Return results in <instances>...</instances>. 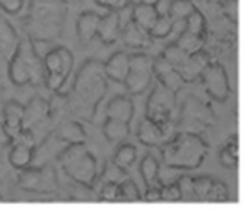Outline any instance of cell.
<instances>
[{
    "mask_svg": "<svg viewBox=\"0 0 250 214\" xmlns=\"http://www.w3.org/2000/svg\"><path fill=\"white\" fill-rule=\"evenodd\" d=\"M50 115V103L43 98L36 96L28 101L22 113V127L33 128L35 125L42 124L46 117Z\"/></svg>",
    "mask_w": 250,
    "mask_h": 214,
    "instance_id": "cell-13",
    "label": "cell"
},
{
    "mask_svg": "<svg viewBox=\"0 0 250 214\" xmlns=\"http://www.w3.org/2000/svg\"><path fill=\"white\" fill-rule=\"evenodd\" d=\"M12 144H19V146H26V148L29 149H35V135H33L31 128H24L22 127V130L19 132L18 135H16L14 139H12Z\"/></svg>",
    "mask_w": 250,
    "mask_h": 214,
    "instance_id": "cell-43",
    "label": "cell"
},
{
    "mask_svg": "<svg viewBox=\"0 0 250 214\" xmlns=\"http://www.w3.org/2000/svg\"><path fill=\"white\" fill-rule=\"evenodd\" d=\"M9 77L16 86H24L29 84V70L26 67L24 60L14 52V55L9 60Z\"/></svg>",
    "mask_w": 250,
    "mask_h": 214,
    "instance_id": "cell-24",
    "label": "cell"
},
{
    "mask_svg": "<svg viewBox=\"0 0 250 214\" xmlns=\"http://www.w3.org/2000/svg\"><path fill=\"white\" fill-rule=\"evenodd\" d=\"M177 105V94L168 91L161 84L154 86L146 107V118L160 127V130L165 135L171 132V122H173V111Z\"/></svg>",
    "mask_w": 250,
    "mask_h": 214,
    "instance_id": "cell-4",
    "label": "cell"
},
{
    "mask_svg": "<svg viewBox=\"0 0 250 214\" xmlns=\"http://www.w3.org/2000/svg\"><path fill=\"white\" fill-rule=\"evenodd\" d=\"M2 113H4V132L7 135V141L11 142L19 132L22 130V113H24V107L19 101H7L2 105Z\"/></svg>",
    "mask_w": 250,
    "mask_h": 214,
    "instance_id": "cell-11",
    "label": "cell"
},
{
    "mask_svg": "<svg viewBox=\"0 0 250 214\" xmlns=\"http://www.w3.org/2000/svg\"><path fill=\"white\" fill-rule=\"evenodd\" d=\"M96 35L100 36L101 42L106 43V45L117 42V38L120 36V26H118L117 12L111 11V12H108V14H104L103 18H100Z\"/></svg>",
    "mask_w": 250,
    "mask_h": 214,
    "instance_id": "cell-17",
    "label": "cell"
},
{
    "mask_svg": "<svg viewBox=\"0 0 250 214\" xmlns=\"http://www.w3.org/2000/svg\"><path fill=\"white\" fill-rule=\"evenodd\" d=\"M209 64H211L209 53H206L204 50H199V52L188 55L177 70L184 79V83H194L195 79L202 76V72Z\"/></svg>",
    "mask_w": 250,
    "mask_h": 214,
    "instance_id": "cell-12",
    "label": "cell"
},
{
    "mask_svg": "<svg viewBox=\"0 0 250 214\" xmlns=\"http://www.w3.org/2000/svg\"><path fill=\"white\" fill-rule=\"evenodd\" d=\"M158 81H160V84L163 87H167L168 91H171V93L177 94L178 91L182 89V86H184V79H182V76L178 74L177 69L170 70V72L163 74V76L158 77Z\"/></svg>",
    "mask_w": 250,
    "mask_h": 214,
    "instance_id": "cell-33",
    "label": "cell"
},
{
    "mask_svg": "<svg viewBox=\"0 0 250 214\" xmlns=\"http://www.w3.org/2000/svg\"><path fill=\"white\" fill-rule=\"evenodd\" d=\"M175 43H177L187 55H192V53L204 48V36H197V35H192V33H188V31H182Z\"/></svg>",
    "mask_w": 250,
    "mask_h": 214,
    "instance_id": "cell-26",
    "label": "cell"
},
{
    "mask_svg": "<svg viewBox=\"0 0 250 214\" xmlns=\"http://www.w3.org/2000/svg\"><path fill=\"white\" fill-rule=\"evenodd\" d=\"M137 137H139V141L146 146H158L160 142H163V139L167 137V135L160 130V127H158L154 122H151L149 118L144 117V120L139 124Z\"/></svg>",
    "mask_w": 250,
    "mask_h": 214,
    "instance_id": "cell-22",
    "label": "cell"
},
{
    "mask_svg": "<svg viewBox=\"0 0 250 214\" xmlns=\"http://www.w3.org/2000/svg\"><path fill=\"white\" fill-rule=\"evenodd\" d=\"M170 70H173V65H171L167 59H165L163 53H161V55H158L156 59H153V74L156 77L163 76V74L170 72Z\"/></svg>",
    "mask_w": 250,
    "mask_h": 214,
    "instance_id": "cell-44",
    "label": "cell"
},
{
    "mask_svg": "<svg viewBox=\"0 0 250 214\" xmlns=\"http://www.w3.org/2000/svg\"><path fill=\"white\" fill-rule=\"evenodd\" d=\"M98 22H100V16L96 12H83L77 19V36H79L81 43L86 45L96 36Z\"/></svg>",
    "mask_w": 250,
    "mask_h": 214,
    "instance_id": "cell-19",
    "label": "cell"
},
{
    "mask_svg": "<svg viewBox=\"0 0 250 214\" xmlns=\"http://www.w3.org/2000/svg\"><path fill=\"white\" fill-rule=\"evenodd\" d=\"M228 199H229V192H228L226 183H223L221 180L212 178L211 189H209L206 200H211V202H226Z\"/></svg>",
    "mask_w": 250,
    "mask_h": 214,
    "instance_id": "cell-35",
    "label": "cell"
},
{
    "mask_svg": "<svg viewBox=\"0 0 250 214\" xmlns=\"http://www.w3.org/2000/svg\"><path fill=\"white\" fill-rule=\"evenodd\" d=\"M153 59L146 53L129 55V74L124 84L130 94H141L153 84Z\"/></svg>",
    "mask_w": 250,
    "mask_h": 214,
    "instance_id": "cell-6",
    "label": "cell"
},
{
    "mask_svg": "<svg viewBox=\"0 0 250 214\" xmlns=\"http://www.w3.org/2000/svg\"><path fill=\"white\" fill-rule=\"evenodd\" d=\"M209 111L204 105L195 98H187L184 108L180 111V125L185 127V132L197 134L206 124H208Z\"/></svg>",
    "mask_w": 250,
    "mask_h": 214,
    "instance_id": "cell-10",
    "label": "cell"
},
{
    "mask_svg": "<svg viewBox=\"0 0 250 214\" xmlns=\"http://www.w3.org/2000/svg\"><path fill=\"white\" fill-rule=\"evenodd\" d=\"M104 2H106V0H96V4H100V5H103V7H104Z\"/></svg>",
    "mask_w": 250,
    "mask_h": 214,
    "instance_id": "cell-52",
    "label": "cell"
},
{
    "mask_svg": "<svg viewBox=\"0 0 250 214\" xmlns=\"http://www.w3.org/2000/svg\"><path fill=\"white\" fill-rule=\"evenodd\" d=\"M194 9L195 7H194V2H192V0H171L167 14L170 16L173 21H184Z\"/></svg>",
    "mask_w": 250,
    "mask_h": 214,
    "instance_id": "cell-29",
    "label": "cell"
},
{
    "mask_svg": "<svg viewBox=\"0 0 250 214\" xmlns=\"http://www.w3.org/2000/svg\"><path fill=\"white\" fill-rule=\"evenodd\" d=\"M0 200H2V195H0Z\"/></svg>",
    "mask_w": 250,
    "mask_h": 214,
    "instance_id": "cell-54",
    "label": "cell"
},
{
    "mask_svg": "<svg viewBox=\"0 0 250 214\" xmlns=\"http://www.w3.org/2000/svg\"><path fill=\"white\" fill-rule=\"evenodd\" d=\"M100 197L103 200H120V192H118V183L103 182L100 187Z\"/></svg>",
    "mask_w": 250,
    "mask_h": 214,
    "instance_id": "cell-42",
    "label": "cell"
},
{
    "mask_svg": "<svg viewBox=\"0 0 250 214\" xmlns=\"http://www.w3.org/2000/svg\"><path fill=\"white\" fill-rule=\"evenodd\" d=\"M163 55H165V59H167L168 62L173 65V69H178V67L185 62V59L188 57L187 53H185L184 50L177 45V43H171V45H168L167 48H165Z\"/></svg>",
    "mask_w": 250,
    "mask_h": 214,
    "instance_id": "cell-37",
    "label": "cell"
},
{
    "mask_svg": "<svg viewBox=\"0 0 250 214\" xmlns=\"http://www.w3.org/2000/svg\"><path fill=\"white\" fill-rule=\"evenodd\" d=\"M132 9H134V4L132 2H127L125 5H122L120 9H117V19H118V26H120V31L125 28L127 24L132 22Z\"/></svg>",
    "mask_w": 250,
    "mask_h": 214,
    "instance_id": "cell-41",
    "label": "cell"
},
{
    "mask_svg": "<svg viewBox=\"0 0 250 214\" xmlns=\"http://www.w3.org/2000/svg\"><path fill=\"white\" fill-rule=\"evenodd\" d=\"M223 148H226L233 156H236V158H238V135H231V137L225 142V146H223Z\"/></svg>",
    "mask_w": 250,
    "mask_h": 214,
    "instance_id": "cell-49",
    "label": "cell"
},
{
    "mask_svg": "<svg viewBox=\"0 0 250 214\" xmlns=\"http://www.w3.org/2000/svg\"><path fill=\"white\" fill-rule=\"evenodd\" d=\"M9 161H11V165L14 168H26L33 161V149L26 148V146L12 144V149L9 152Z\"/></svg>",
    "mask_w": 250,
    "mask_h": 214,
    "instance_id": "cell-27",
    "label": "cell"
},
{
    "mask_svg": "<svg viewBox=\"0 0 250 214\" xmlns=\"http://www.w3.org/2000/svg\"><path fill=\"white\" fill-rule=\"evenodd\" d=\"M84 152H87V148L84 142H77V144H69L62 152L59 154V163L60 166H67L70 165L72 161H76L79 156H83Z\"/></svg>",
    "mask_w": 250,
    "mask_h": 214,
    "instance_id": "cell-31",
    "label": "cell"
},
{
    "mask_svg": "<svg viewBox=\"0 0 250 214\" xmlns=\"http://www.w3.org/2000/svg\"><path fill=\"white\" fill-rule=\"evenodd\" d=\"M160 195H161V200H167V202L182 200V193H180V189H178L177 182L163 183V185L160 187Z\"/></svg>",
    "mask_w": 250,
    "mask_h": 214,
    "instance_id": "cell-39",
    "label": "cell"
},
{
    "mask_svg": "<svg viewBox=\"0 0 250 214\" xmlns=\"http://www.w3.org/2000/svg\"><path fill=\"white\" fill-rule=\"evenodd\" d=\"M19 187L22 190H29V192H55L59 187V180H57V173L52 166H45V168H22L21 175H19Z\"/></svg>",
    "mask_w": 250,
    "mask_h": 214,
    "instance_id": "cell-7",
    "label": "cell"
},
{
    "mask_svg": "<svg viewBox=\"0 0 250 214\" xmlns=\"http://www.w3.org/2000/svg\"><path fill=\"white\" fill-rule=\"evenodd\" d=\"M24 0H0V9H4L9 14H18L22 9Z\"/></svg>",
    "mask_w": 250,
    "mask_h": 214,
    "instance_id": "cell-46",
    "label": "cell"
},
{
    "mask_svg": "<svg viewBox=\"0 0 250 214\" xmlns=\"http://www.w3.org/2000/svg\"><path fill=\"white\" fill-rule=\"evenodd\" d=\"M65 0H31L26 18L29 40H55L65 21Z\"/></svg>",
    "mask_w": 250,
    "mask_h": 214,
    "instance_id": "cell-2",
    "label": "cell"
},
{
    "mask_svg": "<svg viewBox=\"0 0 250 214\" xmlns=\"http://www.w3.org/2000/svg\"><path fill=\"white\" fill-rule=\"evenodd\" d=\"M212 178L209 176H197V178H192V187H194V193L197 200H206L208 192L211 189Z\"/></svg>",
    "mask_w": 250,
    "mask_h": 214,
    "instance_id": "cell-38",
    "label": "cell"
},
{
    "mask_svg": "<svg viewBox=\"0 0 250 214\" xmlns=\"http://www.w3.org/2000/svg\"><path fill=\"white\" fill-rule=\"evenodd\" d=\"M103 134L110 142H120L124 139H127V135L130 134V127L127 122L115 120V118H106V122L103 124Z\"/></svg>",
    "mask_w": 250,
    "mask_h": 214,
    "instance_id": "cell-23",
    "label": "cell"
},
{
    "mask_svg": "<svg viewBox=\"0 0 250 214\" xmlns=\"http://www.w3.org/2000/svg\"><path fill=\"white\" fill-rule=\"evenodd\" d=\"M173 19L168 14H160L154 21V24L149 29L151 38H167L173 33Z\"/></svg>",
    "mask_w": 250,
    "mask_h": 214,
    "instance_id": "cell-28",
    "label": "cell"
},
{
    "mask_svg": "<svg viewBox=\"0 0 250 214\" xmlns=\"http://www.w3.org/2000/svg\"><path fill=\"white\" fill-rule=\"evenodd\" d=\"M57 139L63 141L67 144H77V142H86V132L84 127L76 120H69L62 124L55 132Z\"/></svg>",
    "mask_w": 250,
    "mask_h": 214,
    "instance_id": "cell-20",
    "label": "cell"
},
{
    "mask_svg": "<svg viewBox=\"0 0 250 214\" xmlns=\"http://www.w3.org/2000/svg\"><path fill=\"white\" fill-rule=\"evenodd\" d=\"M103 70L106 79H113L117 83H124L129 74V55L125 52H117L103 64Z\"/></svg>",
    "mask_w": 250,
    "mask_h": 214,
    "instance_id": "cell-14",
    "label": "cell"
},
{
    "mask_svg": "<svg viewBox=\"0 0 250 214\" xmlns=\"http://www.w3.org/2000/svg\"><path fill=\"white\" fill-rule=\"evenodd\" d=\"M223 12L228 16L231 22L238 21V0H225L223 2Z\"/></svg>",
    "mask_w": 250,
    "mask_h": 214,
    "instance_id": "cell-45",
    "label": "cell"
},
{
    "mask_svg": "<svg viewBox=\"0 0 250 214\" xmlns=\"http://www.w3.org/2000/svg\"><path fill=\"white\" fill-rule=\"evenodd\" d=\"M122 38H124V43L127 46H132V48H144L151 43V36L149 31L139 28L136 22H130L127 24L124 29L120 31Z\"/></svg>",
    "mask_w": 250,
    "mask_h": 214,
    "instance_id": "cell-18",
    "label": "cell"
},
{
    "mask_svg": "<svg viewBox=\"0 0 250 214\" xmlns=\"http://www.w3.org/2000/svg\"><path fill=\"white\" fill-rule=\"evenodd\" d=\"M202 81L208 94L216 101H226L229 96V81L225 67L219 64H209L202 72Z\"/></svg>",
    "mask_w": 250,
    "mask_h": 214,
    "instance_id": "cell-8",
    "label": "cell"
},
{
    "mask_svg": "<svg viewBox=\"0 0 250 214\" xmlns=\"http://www.w3.org/2000/svg\"><path fill=\"white\" fill-rule=\"evenodd\" d=\"M137 158V151L132 144H122L113 156V161L122 168H129Z\"/></svg>",
    "mask_w": 250,
    "mask_h": 214,
    "instance_id": "cell-32",
    "label": "cell"
},
{
    "mask_svg": "<svg viewBox=\"0 0 250 214\" xmlns=\"http://www.w3.org/2000/svg\"><path fill=\"white\" fill-rule=\"evenodd\" d=\"M18 46V35L9 21L0 18V64L4 60H11Z\"/></svg>",
    "mask_w": 250,
    "mask_h": 214,
    "instance_id": "cell-16",
    "label": "cell"
},
{
    "mask_svg": "<svg viewBox=\"0 0 250 214\" xmlns=\"http://www.w3.org/2000/svg\"><path fill=\"white\" fill-rule=\"evenodd\" d=\"M144 200L146 202H160L161 200L160 187H147L146 193H144Z\"/></svg>",
    "mask_w": 250,
    "mask_h": 214,
    "instance_id": "cell-48",
    "label": "cell"
},
{
    "mask_svg": "<svg viewBox=\"0 0 250 214\" xmlns=\"http://www.w3.org/2000/svg\"><path fill=\"white\" fill-rule=\"evenodd\" d=\"M219 163H221L225 168H235L236 163H238V158L233 156L226 148H221V151H219Z\"/></svg>",
    "mask_w": 250,
    "mask_h": 214,
    "instance_id": "cell-47",
    "label": "cell"
},
{
    "mask_svg": "<svg viewBox=\"0 0 250 214\" xmlns=\"http://www.w3.org/2000/svg\"><path fill=\"white\" fill-rule=\"evenodd\" d=\"M158 7L156 5H146V4H134L132 9V22H136L139 28L149 31L151 26L154 24L158 18Z\"/></svg>",
    "mask_w": 250,
    "mask_h": 214,
    "instance_id": "cell-21",
    "label": "cell"
},
{
    "mask_svg": "<svg viewBox=\"0 0 250 214\" xmlns=\"http://www.w3.org/2000/svg\"><path fill=\"white\" fill-rule=\"evenodd\" d=\"M101 180L103 182H111V183H120L125 180V168L118 166L117 163L111 159V161L106 163L103 170V175H101Z\"/></svg>",
    "mask_w": 250,
    "mask_h": 214,
    "instance_id": "cell-34",
    "label": "cell"
},
{
    "mask_svg": "<svg viewBox=\"0 0 250 214\" xmlns=\"http://www.w3.org/2000/svg\"><path fill=\"white\" fill-rule=\"evenodd\" d=\"M2 141H7V135H5L4 127H2V124H0V142Z\"/></svg>",
    "mask_w": 250,
    "mask_h": 214,
    "instance_id": "cell-51",
    "label": "cell"
},
{
    "mask_svg": "<svg viewBox=\"0 0 250 214\" xmlns=\"http://www.w3.org/2000/svg\"><path fill=\"white\" fill-rule=\"evenodd\" d=\"M65 173L74 180V182L81 183V185L91 187L94 180L98 178V168H96V159L89 151L84 152L83 156L72 161L70 165L63 166Z\"/></svg>",
    "mask_w": 250,
    "mask_h": 214,
    "instance_id": "cell-9",
    "label": "cell"
},
{
    "mask_svg": "<svg viewBox=\"0 0 250 214\" xmlns=\"http://www.w3.org/2000/svg\"><path fill=\"white\" fill-rule=\"evenodd\" d=\"M132 4H146V5H158L160 0H129Z\"/></svg>",
    "mask_w": 250,
    "mask_h": 214,
    "instance_id": "cell-50",
    "label": "cell"
},
{
    "mask_svg": "<svg viewBox=\"0 0 250 214\" xmlns=\"http://www.w3.org/2000/svg\"><path fill=\"white\" fill-rule=\"evenodd\" d=\"M104 93H106V76H104L103 64L98 60H87L81 67L72 84L70 108L74 110V113L81 117L93 118Z\"/></svg>",
    "mask_w": 250,
    "mask_h": 214,
    "instance_id": "cell-1",
    "label": "cell"
},
{
    "mask_svg": "<svg viewBox=\"0 0 250 214\" xmlns=\"http://www.w3.org/2000/svg\"><path fill=\"white\" fill-rule=\"evenodd\" d=\"M74 65V55L65 46H55L52 52L43 57V67H45V84L48 89L59 91L67 83Z\"/></svg>",
    "mask_w": 250,
    "mask_h": 214,
    "instance_id": "cell-5",
    "label": "cell"
},
{
    "mask_svg": "<svg viewBox=\"0 0 250 214\" xmlns=\"http://www.w3.org/2000/svg\"><path fill=\"white\" fill-rule=\"evenodd\" d=\"M208 154V144L194 132H180L163 146V161L177 170H194L202 165Z\"/></svg>",
    "mask_w": 250,
    "mask_h": 214,
    "instance_id": "cell-3",
    "label": "cell"
},
{
    "mask_svg": "<svg viewBox=\"0 0 250 214\" xmlns=\"http://www.w3.org/2000/svg\"><path fill=\"white\" fill-rule=\"evenodd\" d=\"M178 189L182 193V200H195L194 187H192V178L190 176H178L177 180Z\"/></svg>",
    "mask_w": 250,
    "mask_h": 214,
    "instance_id": "cell-40",
    "label": "cell"
},
{
    "mask_svg": "<svg viewBox=\"0 0 250 214\" xmlns=\"http://www.w3.org/2000/svg\"><path fill=\"white\" fill-rule=\"evenodd\" d=\"M0 108H2V87H0Z\"/></svg>",
    "mask_w": 250,
    "mask_h": 214,
    "instance_id": "cell-53",
    "label": "cell"
},
{
    "mask_svg": "<svg viewBox=\"0 0 250 214\" xmlns=\"http://www.w3.org/2000/svg\"><path fill=\"white\" fill-rule=\"evenodd\" d=\"M184 21H185V31L192 33V35H197V36H204L206 18L202 16V12H199L197 9H194Z\"/></svg>",
    "mask_w": 250,
    "mask_h": 214,
    "instance_id": "cell-30",
    "label": "cell"
},
{
    "mask_svg": "<svg viewBox=\"0 0 250 214\" xmlns=\"http://www.w3.org/2000/svg\"><path fill=\"white\" fill-rule=\"evenodd\" d=\"M106 113L110 118L130 124V120H132V117H134L132 100H130L129 96H124V94H118V96L111 98L106 107Z\"/></svg>",
    "mask_w": 250,
    "mask_h": 214,
    "instance_id": "cell-15",
    "label": "cell"
},
{
    "mask_svg": "<svg viewBox=\"0 0 250 214\" xmlns=\"http://www.w3.org/2000/svg\"><path fill=\"white\" fill-rule=\"evenodd\" d=\"M158 173H160V163L154 156L147 154L141 163V175L147 187H161Z\"/></svg>",
    "mask_w": 250,
    "mask_h": 214,
    "instance_id": "cell-25",
    "label": "cell"
},
{
    "mask_svg": "<svg viewBox=\"0 0 250 214\" xmlns=\"http://www.w3.org/2000/svg\"><path fill=\"white\" fill-rule=\"evenodd\" d=\"M118 192H120V200H127V202L141 200V192L132 180H124L118 183Z\"/></svg>",
    "mask_w": 250,
    "mask_h": 214,
    "instance_id": "cell-36",
    "label": "cell"
}]
</instances>
